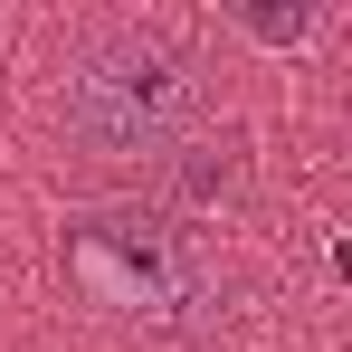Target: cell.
<instances>
[{
    "mask_svg": "<svg viewBox=\"0 0 352 352\" xmlns=\"http://www.w3.org/2000/svg\"><path fill=\"white\" fill-rule=\"evenodd\" d=\"M210 105H219L210 58L162 19H115L96 38H76L67 86H58L67 143L96 153V162H172L210 124Z\"/></svg>",
    "mask_w": 352,
    "mask_h": 352,
    "instance_id": "cell-1",
    "label": "cell"
},
{
    "mask_svg": "<svg viewBox=\"0 0 352 352\" xmlns=\"http://www.w3.org/2000/svg\"><path fill=\"white\" fill-rule=\"evenodd\" d=\"M67 286L105 324L153 333V343H200V333L229 324L219 248L172 210H86V219H67Z\"/></svg>",
    "mask_w": 352,
    "mask_h": 352,
    "instance_id": "cell-2",
    "label": "cell"
}]
</instances>
